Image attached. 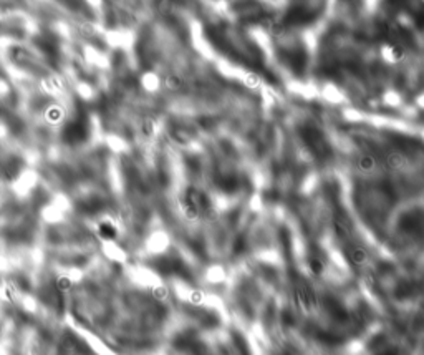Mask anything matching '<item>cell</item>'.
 <instances>
[{
  "label": "cell",
  "mask_w": 424,
  "mask_h": 355,
  "mask_svg": "<svg viewBox=\"0 0 424 355\" xmlns=\"http://www.w3.org/2000/svg\"><path fill=\"white\" fill-rule=\"evenodd\" d=\"M302 136H303L305 145L310 148V151L317 156V158L323 159V158H326V156L330 155L328 141H326L325 135L320 130H318V128L307 124V126L302 128Z\"/></svg>",
  "instance_id": "6da1fadb"
},
{
  "label": "cell",
  "mask_w": 424,
  "mask_h": 355,
  "mask_svg": "<svg viewBox=\"0 0 424 355\" xmlns=\"http://www.w3.org/2000/svg\"><path fill=\"white\" fill-rule=\"evenodd\" d=\"M184 199H186L189 204L194 206L199 214H204L211 209L209 197H207L201 190H196V188H189L186 191V195H184Z\"/></svg>",
  "instance_id": "7a4b0ae2"
},
{
  "label": "cell",
  "mask_w": 424,
  "mask_h": 355,
  "mask_svg": "<svg viewBox=\"0 0 424 355\" xmlns=\"http://www.w3.org/2000/svg\"><path fill=\"white\" fill-rule=\"evenodd\" d=\"M333 231H335V236L338 239H342V241H348V239H352V236H353V224H352V221H350V218L347 214H343V213L335 214V218H333Z\"/></svg>",
  "instance_id": "3957f363"
},
{
  "label": "cell",
  "mask_w": 424,
  "mask_h": 355,
  "mask_svg": "<svg viewBox=\"0 0 424 355\" xmlns=\"http://www.w3.org/2000/svg\"><path fill=\"white\" fill-rule=\"evenodd\" d=\"M347 254H348L350 262L356 267L365 266L368 262V251L363 246H359V244H353V246H350Z\"/></svg>",
  "instance_id": "277c9868"
},
{
  "label": "cell",
  "mask_w": 424,
  "mask_h": 355,
  "mask_svg": "<svg viewBox=\"0 0 424 355\" xmlns=\"http://www.w3.org/2000/svg\"><path fill=\"white\" fill-rule=\"evenodd\" d=\"M356 166H358V169L361 173H371V171H375V169L378 168V159H376L375 155L363 153V155L358 156Z\"/></svg>",
  "instance_id": "5b68a950"
},
{
  "label": "cell",
  "mask_w": 424,
  "mask_h": 355,
  "mask_svg": "<svg viewBox=\"0 0 424 355\" xmlns=\"http://www.w3.org/2000/svg\"><path fill=\"white\" fill-rule=\"evenodd\" d=\"M313 15L307 10L305 7H295L288 12L287 15V22L290 24H305L307 20H310Z\"/></svg>",
  "instance_id": "8992f818"
},
{
  "label": "cell",
  "mask_w": 424,
  "mask_h": 355,
  "mask_svg": "<svg viewBox=\"0 0 424 355\" xmlns=\"http://www.w3.org/2000/svg\"><path fill=\"white\" fill-rule=\"evenodd\" d=\"M406 163H408L406 156L401 153V151H389V153L386 155V166H388L389 169H393V171H398V169L403 168Z\"/></svg>",
  "instance_id": "52a82bcc"
},
{
  "label": "cell",
  "mask_w": 424,
  "mask_h": 355,
  "mask_svg": "<svg viewBox=\"0 0 424 355\" xmlns=\"http://www.w3.org/2000/svg\"><path fill=\"white\" fill-rule=\"evenodd\" d=\"M381 53H383V57L391 63H396V62H399V60H403V50L398 48L396 45H386Z\"/></svg>",
  "instance_id": "ba28073f"
},
{
  "label": "cell",
  "mask_w": 424,
  "mask_h": 355,
  "mask_svg": "<svg viewBox=\"0 0 424 355\" xmlns=\"http://www.w3.org/2000/svg\"><path fill=\"white\" fill-rule=\"evenodd\" d=\"M98 234L101 239H105V241H113L114 237H116V228L111 224V223H101L98 226Z\"/></svg>",
  "instance_id": "9c48e42d"
},
{
  "label": "cell",
  "mask_w": 424,
  "mask_h": 355,
  "mask_svg": "<svg viewBox=\"0 0 424 355\" xmlns=\"http://www.w3.org/2000/svg\"><path fill=\"white\" fill-rule=\"evenodd\" d=\"M141 135L144 138H153L156 135V130H158V126H156V121L153 118H144L141 123Z\"/></svg>",
  "instance_id": "30bf717a"
},
{
  "label": "cell",
  "mask_w": 424,
  "mask_h": 355,
  "mask_svg": "<svg viewBox=\"0 0 424 355\" xmlns=\"http://www.w3.org/2000/svg\"><path fill=\"white\" fill-rule=\"evenodd\" d=\"M182 86H184V81H182V78L177 75V73L168 75V78H166V88H168V90L177 91V90H181Z\"/></svg>",
  "instance_id": "8fae6325"
},
{
  "label": "cell",
  "mask_w": 424,
  "mask_h": 355,
  "mask_svg": "<svg viewBox=\"0 0 424 355\" xmlns=\"http://www.w3.org/2000/svg\"><path fill=\"white\" fill-rule=\"evenodd\" d=\"M171 136L177 145H187L189 143V135L184 130H181V128H176V130L171 133Z\"/></svg>",
  "instance_id": "7c38bea8"
},
{
  "label": "cell",
  "mask_w": 424,
  "mask_h": 355,
  "mask_svg": "<svg viewBox=\"0 0 424 355\" xmlns=\"http://www.w3.org/2000/svg\"><path fill=\"white\" fill-rule=\"evenodd\" d=\"M244 83H246L248 88H257V86L260 85V78L259 75H255V73L247 72L246 75H244Z\"/></svg>",
  "instance_id": "4fadbf2b"
},
{
  "label": "cell",
  "mask_w": 424,
  "mask_h": 355,
  "mask_svg": "<svg viewBox=\"0 0 424 355\" xmlns=\"http://www.w3.org/2000/svg\"><path fill=\"white\" fill-rule=\"evenodd\" d=\"M142 83H144V88L154 90V88H158L159 80H158V77L153 75V73H146V77L142 78Z\"/></svg>",
  "instance_id": "5bb4252c"
},
{
  "label": "cell",
  "mask_w": 424,
  "mask_h": 355,
  "mask_svg": "<svg viewBox=\"0 0 424 355\" xmlns=\"http://www.w3.org/2000/svg\"><path fill=\"white\" fill-rule=\"evenodd\" d=\"M310 271L315 276H321L323 274V269H325V266H323V262H321L320 259H318V257H312L310 259Z\"/></svg>",
  "instance_id": "9a60e30c"
},
{
  "label": "cell",
  "mask_w": 424,
  "mask_h": 355,
  "mask_svg": "<svg viewBox=\"0 0 424 355\" xmlns=\"http://www.w3.org/2000/svg\"><path fill=\"white\" fill-rule=\"evenodd\" d=\"M331 96H336V101L342 100V95H340L338 91L335 90V86H326V90H325V98L328 100V101H331Z\"/></svg>",
  "instance_id": "2e32d148"
},
{
  "label": "cell",
  "mask_w": 424,
  "mask_h": 355,
  "mask_svg": "<svg viewBox=\"0 0 424 355\" xmlns=\"http://www.w3.org/2000/svg\"><path fill=\"white\" fill-rule=\"evenodd\" d=\"M70 287H71V282H70L68 279L62 277V279L58 280V289H60V290H68Z\"/></svg>",
  "instance_id": "e0dca14e"
},
{
  "label": "cell",
  "mask_w": 424,
  "mask_h": 355,
  "mask_svg": "<svg viewBox=\"0 0 424 355\" xmlns=\"http://www.w3.org/2000/svg\"><path fill=\"white\" fill-rule=\"evenodd\" d=\"M153 294H154L156 299H164L166 296H168V290H166L164 287H156L153 290Z\"/></svg>",
  "instance_id": "ac0fdd59"
},
{
  "label": "cell",
  "mask_w": 424,
  "mask_h": 355,
  "mask_svg": "<svg viewBox=\"0 0 424 355\" xmlns=\"http://www.w3.org/2000/svg\"><path fill=\"white\" fill-rule=\"evenodd\" d=\"M381 355H399V354H398V350L389 349V350H386V352H385V354H381Z\"/></svg>",
  "instance_id": "d6986e66"
}]
</instances>
